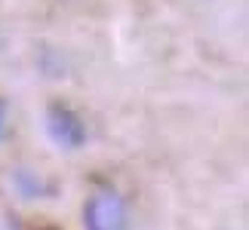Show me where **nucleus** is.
I'll list each match as a JSON object with an SVG mask.
<instances>
[{
  "instance_id": "obj_1",
  "label": "nucleus",
  "mask_w": 249,
  "mask_h": 230,
  "mask_svg": "<svg viewBox=\"0 0 249 230\" xmlns=\"http://www.w3.org/2000/svg\"><path fill=\"white\" fill-rule=\"evenodd\" d=\"M136 212L129 197L114 184H95L80 203V230H132Z\"/></svg>"
},
{
  "instance_id": "obj_2",
  "label": "nucleus",
  "mask_w": 249,
  "mask_h": 230,
  "mask_svg": "<svg viewBox=\"0 0 249 230\" xmlns=\"http://www.w3.org/2000/svg\"><path fill=\"white\" fill-rule=\"evenodd\" d=\"M40 126L43 138L62 153H80L89 145V123H86L83 111L65 99H50L43 104Z\"/></svg>"
},
{
  "instance_id": "obj_3",
  "label": "nucleus",
  "mask_w": 249,
  "mask_h": 230,
  "mask_svg": "<svg viewBox=\"0 0 249 230\" xmlns=\"http://www.w3.org/2000/svg\"><path fill=\"white\" fill-rule=\"evenodd\" d=\"M9 194H16L18 199H25V203H43V199L55 197V187L43 172L18 166L13 175H9Z\"/></svg>"
},
{
  "instance_id": "obj_4",
  "label": "nucleus",
  "mask_w": 249,
  "mask_h": 230,
  "mask_svg": "<svg viewBox=\"0 0 249 230\" xmlns=\"http://www.w3.org/2000/svg\"><path fill=\"white\" fill-rule=\"evenodd\" d=\"M9 129H13V114H9V104H6V99L0 95V148L6 145V138H9Z\"/></svg>"
}]
</instances>
